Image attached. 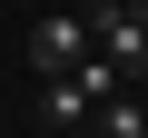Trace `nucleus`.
<instances>
[{
  "label": "nucleus",
  "mask_w": 148,
  "mask_h": 138,
  "mask_svg": "<svg viewBox=\"0 0 148 138\" xmlns=\"http://www.w3.org/2000/svg\"><path fill=\"white\" fill-rule=\"evenodd\" d=\"M89 49L119 69V89L148 79V0H99L89 10Z\"/></svg>",
  "instance_id": "obj_1"
},
{
  "label": "nucleus",
  "mask_w": 148,
  "mask_h": 138,
  "mask_svg": "<svg viewBox=\"0 0 148 138\" xmlns=\"http://www.w3.org/2000/svg\"><path fill=\"white\" fill-rule=\"evenodd\" d=\"M79 59H89V10H49V20H30V69H40V79H69Z\"/></svg>",
  "instance_id": "obj_2"
},
{
  "label": "nucleus",
  "mask_w": 148,
  "mask_h": 138,
  "mask_svg": "<svg viewBox=\"0 0 148 138\" xmlns=\"http://www.w3.org/2000/svg\"><path fill=\"white\" fill-rule=\"evenodd\" d=\"M40 118H49V128H59V138H79V128H89V118H99V99H89V89H79V79H40Z\"/></svg>",
  "instance_id": "obj_3"
}]
</instances>
